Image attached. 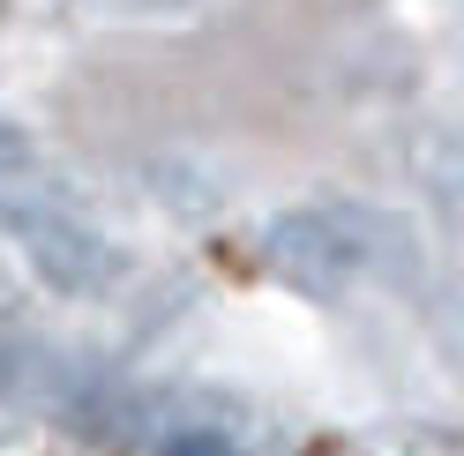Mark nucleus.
Masks as SVG:
<instances>
[{
  "label": "nucleus",
  "mask_w": 464,
  "mask_h": 456,
  "mask_svg": "<svg viewBox=\"0 0 464 456\" xmlns=\"http://www.w3.org/2000/svg\"><path fill=\"white\" fill-rule=\"evenodd\" d=\"M263 254L285 284L330 299L344 284H390V292L420 299L427 284V254L420 233L404 224L397 210H374V203H307V210H285L270 217Z\"/></svg>",
  "instance_id": "obj_1"
},
{
  "label": "nucleus",
  "mask_w": 464,
  "mask_h": 456,
  "mask_svg": "<svg viewBox=\"0 0 464 456\" xmlns=\"http://www.w3.org/2000/svg\"><path fill=\"white\" fill-rule=\"evenodd\" d=\"M0 240L61 299H105L128 277V247L112 233H98L82 210L53 203V195H0Z\"/></svg>",
  "instance_id": "obj_2"
},
{
  "label": "nucleus",
  "mask_w": 464,
  "mask_h": 456,
  "mask_svg": "<svg viewBox=\"0 0 464 456\" xmlns=\"http://www.w3.org/2000/svg\"><path fill=\"white\" fill-rule=\"evenodd\" d=\"M158 456H255L247 442V404H232V396H180L158 434H150Z\"/></svg>",
  "instance_id": "obj_3"
},
{
  "label": "nucleus",
  "mask_w": 464,
  "mask_h": 456,
  "mask_svg": "<svg viewBox=\"0 0 464 456\" xmlns=\"http://www.w3.org/2000/svg\"><path fill=\"white\" fill-rule=\"evenodd\" d=\"M412 187L434 210V224H442L450 240H464V135L457 128H427L412 142Z\"/></svg>",
  "instance_id": "obj_4"
},
{
  "label": "nucleus",
  "mask_w": 464,
  "mask_h": 456,
  "mask_svg": "<svg viewBox=\"0 0 464 456\" xmlns=\"http://www.w3.org/2000/svg\"><path fill=\"white\" fill-rule=\"evenodd\" d=\"M420 315H427V337H434V352H442V366L464 382V270H427Z\"/></svg>",
  "instance_id": "obj_5"
},
{
  "label": "nucleus",
  "mask_w": 464,
  "mask_h": 456,
  "mask_svg": "<svg viewBox=\"0 0 464 456\" xmlns=\"http://www.w3.org/2000/svg\"><path fill=\"white\" fill-rule=\"evenodd\" d=\"M23 165H31V135L0 120V173H23Z\"/></svg>",
  "instance_id": "obj_6"
},
{
  "label": "nucleus",
  "mask_w": 464,
  "mask_h": 456,
  "mask_svg": "<svg viewBox=\"0 0 464 456\" xmlns=\"http://www.w3.org/2000/svg\"><path fill=\"white\" fill-rule=\"evenodd\" d=\"M112 15H188L195 0H105Z\"/></svg>",
  "instance_id": "obj_7"
}]
</instances>
